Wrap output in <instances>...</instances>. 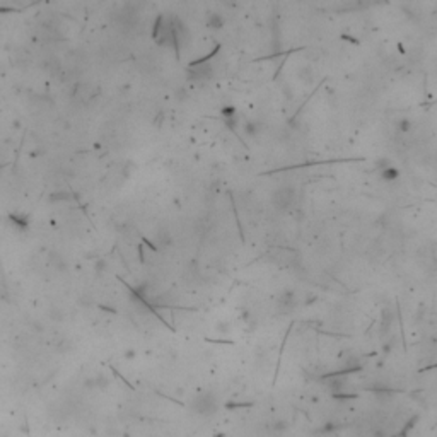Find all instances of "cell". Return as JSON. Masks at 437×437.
<instances>
[{
    "label": "cell",
    "mask_w": 437,
    "mask_h": 437,
    "mask_svg": "<svg viewBox=\"0 0 437 437\" xmlns=\"http://www.w3.org/2000/svg\"><path fill=\"white\" fill-rule=\"evenodd\" d=\"M410 127H411V125H410L408 120H403V122L399 123V128H401L403 132H408V130H410Z\"/></svg>",
    "instance_id": "obj_5"
},
{
    "label": "cell",
    "mask_w": 437,
    "mask_h": 437,
    "mask_svg": "<svg viewBox=\"0 0 437 437\" xmlns=\"http://www.w3.org/2000/svg\"><path fill=\"white\" fill-rule=\"evenodd\" d=\"M191 410H193V413L202 415V417H212L214 413H217L219 401L212 393H202L193 399Z\"/></svg>",
    "instance_id": "obj_1"
},
{
    "label": "cell",
    "mask_w": 437,
    "mask_h": 437,
    "mask_svg": "<svg viewBox=\"0 0 437 437\" xmlns=\"http://www.w3.org/2000/svg\"><path fill=\"white\" fill-rule=\"evenodd\" d=\"M209 26L214 28V29H219L222 28V18H220L219 14H212L210 19H209Z\"/></svg>",
    "instance_id": "obj_2"
},
{
    "label": "cell",
    "mask_w": 437,
    "mask_h": 437,
    "mask_svg": "<svg viewBox=\"0 0 437 437\" xmlns=\"http://www.w3.org/2000/svg\"><path fill=\"white\" fill-rule=\"evenodd\" d=\"M289 428V423L285 422V420H277V422L272 423V430L273 432H284Z\"/></svg>",
    "instance_id": "obj_3"
},
{
    "label": "cell",
    "mask_w": 437,
    "mask_h": 437,
    "mask_svg": "<svg viewBox=\"0 0 437 437\" xmlns=\"http://www.w3.org/2000/svg\"><path fill=\"white\" fill-rule=\"evenodd\" d=\"M382 176H384L386 180H394V178L398 176V171L396 169H384V171H382Z\"/></svg>",
    "instance_id": "obj_4"
}]
</instances>
